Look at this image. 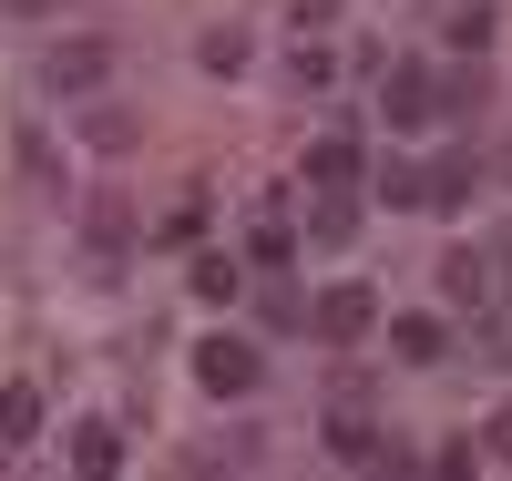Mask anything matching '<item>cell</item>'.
Returning a JSON list of instances; mask_svg holds the SVG:
<instances>
[{
  "mask_svg": "<svg viewBox=\"0 0 512 481\" xmlns=\"http://www.w3.org/2000/svg\"><path fill=\"white\" fill-rule=\"evenodd\" d=\"M441 72L431 62H390V72H379V113H390V123H441Z\"/></svg>",
  "mask_w": 512,
  "mask_h": 481,
  "instance_id": "cell-1",
  "label": "cell"
},
{
  "mask_svg": "<svg viewBox=\"0 0 512 481\" xmlns=\"http://www.w3.org/2000/svg\"><path fill=\"white\" fill-rule=\"evenodd\" d=\"M195 389L246 400V389H256V348H246V338H195Z\"/></svg>",
  "mask_w": 512,
  "mask_h": 481,
  "instance_id": "cell-2",
  "label": "cell"
},
{
  "mask_svg": "<svg viewBox=\"0 0 512 481\" xmlns=\"http://www.w3.org/2000/svg\"><path fill=\"white\" fill-rule=\"evenodd\" d=\"M369 318H379V297H369V287H328V297H318V338H328V348H359Z\"/></svg>",
  "mask_w": 512,
  "mask_h": 481,
  "instance_id": "cell-3",
  "label": "cell"
},
{
  "mask_svg": "<svg viewBox=\"0 0 512 481\" xmlns=\"http://www.w3.org/2000/svg\"><path fill=\"white\" fill-rule=\"evenodd\" d=\"M103 72H113V52H103V41H62V52L41 62V82H52V93H93Z\"/></svg>",
  "mask_w": 512,
  "mask_h": 481,
  "instance_id": "cell-4",
  "label": "cell"
},
{
  "mask_svg": "<svg viewBox=\"0 0 512 481\" xmlns=\"http://www.w3.org/2000/svg\"><path fill=\"white\" fill-rule=\"evenodd\" d=\"M328 451H338V461H349V471H379V461H390V471H400V451H390V441H379V430H369L359 410H338V420H328Z\"/></svg>",
  "mask_w": 512,
  "mask_h": 481,
  "instance_id": "cell-5",
  "label": "cell"
},
{
  "mask_svg": "<svg viewBox=\"0 0 512 481\" xmlns=\"http://www.w3.org/2000/svg\"><path fill=\"white\" fill-rule=\"evenodd\" d=\"M441 297H451V308H492V256L451 246V256H441Z\"/></svg>",
  "mask_w": 512,
  "mask_h": 481,
  "instance_id": "cell-6",
  "label": "cell"
},
{
  "mask_svg": "<svg viewBox=\"0 0 512 481\" xmlns=\"http://www.w3.org/2000/svg\"><path fill=\"white\" fill-rule=\"evenodd\" d=\"M308 185H318V195H349V185H359V144H349V134H318V144H308Z\"/></svg>",
  "mask_w": 512,
  "mask_h": 481,
  "instance_id": "cell-7",
  "label": "cell"
},
{
  "mask_svg": "<svg viewBox=\"0 0 512 481\" xmlns=\"http://www.w3.org/2000/svg\"><path fill=\"white\" fill-rule=\"evenodd\" d=\"M390 348H400L410 369H431L441 348H451V328H441V318H400V328H390Z\"/></svg>",
  "mask_w": 512,
  "mask_h": 481,
  "instance_id": "cell-8",
  "label": "cell"
},
{
  "mask_svg": "<svg viewBox=\"0 0 512 481\" xmlns=\"http://www.w3.org/2000/svg\"><path fill=\"white\" fill-rule=\"evenodd\" d=\"M72 461H82V471H113V461H123V430H113V420H82V430H72Z\"/></svg>",
  "mask_w": 512,
  "mask_h": 481,
  "instance_id": "cell-9",
  "label": "cell"
},
{
  "mask_svg": "<svg viewBox=\"0 0 512 481\" xmlns=\"http://www.w3.org/2000/svg\"><path fill=\"white\" fill-rule=\"evenodd\" d=\"M0 430H11V441H31V430H41V389H31V379L0 389Z\"/></svg>",
  "mask_w": 512,
  "mask_h": 481,
  "instance_id": "cell-10",
  "label": "cell"
},
{
  "mask_svg": "<svg viewBox=\"0 0 512 481\" xmlns=\"http://www.w3.org/2000/svg\"><path fill=\"white\" fill-rule=\"evenodd\" d=\"M308 236H318V246H349V236H359V205H349V195H328V205L308 215Z\"/></svg>",
  "mask_w": 512,
  "mask_h": 481,
  "instance_id": "cell-11",
  "label": "cell"
},
{
  "mask_svg": "<svg viewBox=\"0 0 512 481\" xmlns=\"http://www.w3.org/2000/svg\"><path fill=\"white\" fill-rule=\"evenodd\" d=\"M461 195H472V164H461V154H441V164H431V195H420V205L441 215V205H461Z\"/></svg>",
  "mask_w": 512,
  "mask_h": 481,
  "instance_id": "cell-12",
  "label": "cell"
},
{
  "mask_svg": "<svg viewBox=\"0 0 512 481\" xmlns=\"http://www.w3.org/2000/svg\"><path fill=\"white\" fill-rule=\"evenodd\" d=\"M82 226H93V246H103V256H123V246H134V215H123V205H93Z\"/></svg>",
  "mask_w": 512,
  "mask_h": 481,
  "instance_id": "cell-13",
  "label": "cell"
},
{
  "mask_svg": "<svg viewBox=\"0 0 512 481\" xmlns=\"http://www.w3.org/2000/svg\"><path fill=\"white\" fill-rule=\"evenodd\" d=\"M195 62H205V72H246V31H205Z\"/></svg>",
  "mask_w": 512,
  "mask_h": 481,
  "instance_id": "cell-14",
  "label": "cell"
},
{
  "mask_svg": "<svg viewBox=\"0 0 512 481\" xmlns=\"http://www.w3.org/2000/svg\"><path fill=\"white\" fill-rule=\"evenodd\" d=\"M82 134H93V144H103V154H123V144H134V113H113V103H103V113H93V123H82Z\"/></svg>",
  "mask_w": 512,
  "mask_h": 481,
  "instance_id": "cell-15",
  "label": "cell"
},
{
  "mask_svg": "<svg viewBox=\"0 0 512 481\" xmlns=\"http://www.w3.org/2000/svg\"><path fill=\"white\" fill-rule=\"evenodd\" d=\"M236 287H246V277L226 267V256H205V267H195V297H236Z\"/></svg>",
  "mask_w": 512,
  "mask_h": 481,
  "instance_id": "cell-16",
  "label": "cell"
},
{
  "mask_svg": "<svg viewBox=\"0 0 512 481\" xmlns=\"http://www.w3.org/2000/svg\"><path fill=\"white\" fill-rule=\"evenodd\" d=\"M482 451H492V461H512V410H492V420H482Z\"/></svg>",
  "mask_w": 512,
  "mask_h": 481,
  "instance_id": "cell-17",
  "label": "cell"
},
{
  "mask_svg": "<svg viewBox=\"0 0 512 481\" xmlns=\"http://www.w3.org/2000/svg\"><path fill=\"white\" fill-rule=\"evenodd\" d=\"M0 11H21V21H52V11H62V0H0Z\"/></svg>",
  "mask_w": 512,
  "mask_h": 481,
  "instance_id": "cell-18",
  "label": "cell"
}]
</instances>
